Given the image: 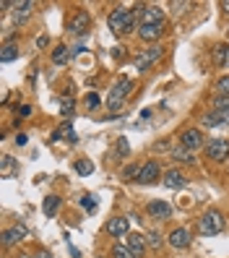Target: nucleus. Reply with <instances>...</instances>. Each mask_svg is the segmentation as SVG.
<instances>
[{
	"instance_id": "1",
	"label": "nucleus",
	"mask_w": 229,
	"mask_h": 258,
	"mask_svg": "<svg viewBox=\"0 0 229 258\" xmlns=\"http://www.w3.org/2000/svg\"><path fill=\"white\" fill-rule=\"evenodd\" d=\"M110 29L115 34H125L133 29V11L130 8H115L110 13Z\"/></svg>"
},
{
	"instance_id": "2",
	"label": "nucleus",
	"mask_w": 229,
	"mask_h": 258,
	"mask_svg": "<svg viewBox=\"0 0 229 258\" xmlns=\"http://www.w3.org/2000/svg\"><path fill=\"white\" fill-rule=\"evenodd\" d=\"M198 230H201L203 235H219L224 230V217L219 214L216 209L206 211V214L201 217V222H198Z\"/></svg>"
},
{
	"instance_id": "3",
	"label": "nucleus",
	"mask_w": 229,
	"mask_h": 258,
	"mask_svg": "<svg viewBox=\"0 0 229 258\" xmlns=\"http://www.w3.org/2000/svg\"><path fill=\"white\" fill-rule=\"evenodd\" d=\"M133 89V81H120V84H115L112 86V92H110V97H107V107H110L112 112H117L120 107H123V102H125V97H128V92Z\"/></svg>"
},
{
	"instance_id": "4",
	"label": "nucleus",
	"mask_w": 229,
	"mask_h": 258,
	"mask_svg": "<svg viewBox=\"0 0 229 258\" xmlns=\"http://www.w3.org/2000/svg\"><path fill=\"white\" fill-rule=\"evenodd\" d=\"M206 151H208V157H211L213 162H224V159H229V141H224V139H211L208 146H206Z\"/></svg>"
},
{
	"instance_id": "5",
	"label": "nucleus",
	"mask_w": 229,
	"mask_h": 258,
	"mask_svg": "<svg viewBox=\"0 0 229 258\" xmlns=\"http://www.w3.org/2000/svg\"><path fill=\"white\" fill-rule=\"evenodd\" d=\"M164 24V11L157 6H146L141 13V26H162Z\"/></svg>"
},
{
	"instance_id": "6",
	"label": "nucleus",
	"mask_w": 229,
	"mask_h": 258,
	"mask_svg": "<svg viewBox=\"0 0 229 258\" xmlns=\"http://www.w3.org/2000/svg\"><path fill=\"white\" fill-rule=\"evenodd\" d=\"M89 24H91L89 13H86V11H79V13H75V16L70 19L68 32H73V34H86V32H89Z\"/></svg>"
},
{
	"instance_id": "7",
	"label": "nucleus",
	"mask_w": 229,
	"mask_h": 258,
	"mask_svg": "<svg viewBox=\"0 0 229 258\" xmlns=\"http://www.w3.org/2000/svg\"><path fill=\"white\" fill-rule=\"evenodd\" d=\"M24 237H26V227L24 224H16V227H11V230L3 232V245L11 248V245H16V242L24 240Z\"/></svg>"
},
{
	"instance_id": "8",
	"label": "nucleus",
	"mask_w": 229,
	"mask_h": 258,
	"mask_svg": "<svg viewBox=\"0 0 229 258\" xmlns=\"http://www.w3.org/2000/svg\"><path fill=\"white\" fill-rule=\"evenodd\" d=\"M159 57H162V47H151V50H146L141 57H135V68L146 71V68L154 63V60H159Z\"/></svg>"
},
{
	"instance_id": "9",
	"label": "nucleus",
	"mask_w": 229,
	"mask_h": 258,
	"mask_svg": "<svg viewBox=\"0 0 229 258\" xmlns=\"http://www.w3.org/2000/svg\"><path fill=\"white\" fill-rule=\"evenodd\" d=\"M157 177H159V164L157 162H146L141 167V172H138V180L148 185V183H157Z\"/></svg>"
},
{
	"instance_id": "10",
	"label": "nucleus",
	"mask_w": 229,
	"mask_h": 258,
	"mask_svg": "<svg viewBox=\"0 0 229 258\" xmlns=\"http://www.w3.org/2000/svg\"><path fill=\"white\" fill-rule=\"evenodd\" d=\"M180 144L185 146L188 151L190 149H198V146H203V136H201V131H185L180 136Z\"/></svg>"
},
{
	"instance_id": "11",
	"label": "nucleus",
	"mask_w": 229,
	"mask_h": 258,
	"mask_svg": "<svg viewBox=\"0 0 229 258\" xmlns=\"http://www.w3.org/2000/svg\"><path fill=\"white\" fill-rule=\"evenodd\" d=\"M107 232H110L112 237H123L128 232V219L125 217H115L107 222Z\"/></svg>"
},
{
	"instance_id": "12",
	"label": "nucleus",
	"mask_w": 229,
	"mask_h": 258,
	"mask_svg": "<svg viewBox=\"0 0 229 258\" xmlns=\"http://www.w3.org/2000/svg\"><path fill=\"white\" fill-rule=\"evenodd\" d=\"M32 8H34L32 0H24V3L13 6V19H16V24H24L29 16H32Z\"/></svg>"
},
{
	"instance_id": "13",
	"label": "nucleus",
	"mask_w": 229,
	"mask_h": 258,
	"mask_svg": "<svg viewBox=\"0 0 229 258\" xmlns=\"http://www.w3.org/2000/svg\"><path fill=\"white\" fill-rule=\"evenodd\" d=\"M146 211H148L151 217H159V219H167V217L172 214V206L167 204V201H151Z\"/></svg>"
},
{
	"instance_id": "14",
	"label": "nucleus",
	"mask_w": 229,
	"mask_h": 258,
	"mask_svg": "<svg viewBox=\"0 0 229 258\" xmlns=\"http://www.w3.org/2000/svg\"><path fill=\"white\" fill-rule=\"evenodd\" d=\"M164 185H167V188H172V190L185 188V175H182V172H177V170L164 172Z\"/></svg>"
},
{
	"instance_id": "15",
	"label": "nucleus",
	"mask_w": 229,
	"mask_h": 258,
	"mask_svg": "<svg viewBox=\"0 0 229 258\" xmlns=\"http://www.w3.org/2000/svg\"><path fill=\"white\" fill-rule=\"evenodd\" d=\"M170 245H172V248H188V245H190V232L182 230V227H180V230H175V232L170 235Z\"/></svg>"
},
{
	"instance_id": "16",
	"label": "nucleus",
	"mask_w": 229,
	"mask_h": 258,
	"mask_svg": "<svg viewBox=\"0 0 229 258\" xmlns=\"http://www.w3.org/2000/svg\"><path fill=\"white\" fill-rule=\"evenodd\" d=\"M128 248H130V253H133L135 258H141V255H143V250H146L143 235H130V237H128Z\"/></svg>"
},
{
	"instance_id": "17",
	"label": "nucleus",
	"mask_w": 229,
	"mask_h": 258,
	"mask_svg": "<svg viewBox=\"0 0 229 258\" xmlns=\"http://www.w3.org/2000/svg\"><path fill=\"white\" fill-rule=\"evenodd\" d=\"M138 34H141L143 39H148V42H157V39L164 34V24H162V26H141Z\"/></svg>"
},
{
	"instance_id": "18",
	"label": "nucleus",
	"mask_w": 229,
	"mask_h": 258,
	"mask_svg": "<svg viewBox=\"0 0 229 258\" xmlns=\"http://www.w3.org/2000/svg\"><path fill=\"white\" fill-rule=\"evenodd\" d=\"M201 123H203L206 128H216V125H224V123H226V115H221V112H208V115L201 117Z\"/></svg>"
},
{
	"instance_id": "19",
	"label": "nucleus",
	"mask_w": 229,
	"mask_h": 258,
	"mask_svg": "<svg viewBox=\"0 0 229 258\" xmlns=\"http://www.w3.org/2000/svg\"><path fill=\"white\" fill-rule=\"evenodd\" d=\"M213 60H216V66H229V47L226 44H216L213 47Z\"/></svg>"
},
{
	"instance_id": "20",
	"label": "nucleus",
	"mask_w": 229,
	"mask_h": 258,
	"mask_svg": "<svg viewBox=\"0 0 229 258\" xmlns=\"http://www.w3.org/2000/svg\"><path fill=\"white\" fill-rule=\"evenodd\" d=\"M68 60H70V50H68V47H63V44H60V47H57V50L52 52V63H55V66H65Z\"/></svg>"
},
{
	"instance_id": "21",
	"label": "nucleus",
	"mask_w": 229,
	"mask_h": 258,
	"mask_svg": "<svg viewBox=\"0 0 229 258\" xmlns=\"http://www.w3.org/2000/svg\"><path fill=\"white\" fill-rule=\"evenodd\" d=\"M42 209H44V214H47V217H55L57 209H60V199H57V196H47Z\"/></svg>"
},
{
	"instance_id": "22",
	"label": "nucleus",
	"mask_w": 229,
	"mask_h": 258,
	"mask_svg": "<svg viewBox=\"0 0 229 258\" xmlns=\"http://www.w3.org/2000/svg\"><path fill=\"white\" fill-rule=\"evenodd\" d=\"M55 139H68L70 144H75V131H73V125L65 123L63 128H57V131H55Z\"/></svg>"
},
{
	"instance_id": "23",
	"label": "nucleus",
	"mask_w": 229,
	"mask_h": 258,
	"mask_svg": "<svg viewBox=\"0 0 229 258\" xmlns=\"http://www.w3.org/2000/svg\"><path fill=\"white\" fill-rule=\"evenodd\" d=\"M16 57H19V47H16V44H6L0 60H3V63H11V60H16Z\"/></svg>"
},
{
	"instance_id": "24",
	"label": "nucleus",
	"mask_w": 229,
	"mask_h": 258,
	"mask_svg": "<svg viewBox=\"0 0 229 258\" xmlns=\"http://www.w3.org/2000/svg\"><path fill=\"white\" fill-rule=\"evenodd\" d=\"M75 172H79V175H91V172H94V164H91L89 159H79V162H75Z\"/></svg>"
},
{
	"instance_id": "25",
	"label": "nucleus",
	"mask_w": 229,
	"mask_h": 258,
	"mask_svg": "<svg viewBox=\"0 0 229 258\" xmlns=\"http://www.w3.org/2000/svg\"><path fill=\"white\" fill-rule=\"evenodd\" d=\"M213 107H216V112L226 115V112H229V97H226V94L216 97V99H213Z\"/></svg>"
},
{
	"instance_id": "26",
	"label": "nucleus",
	"mask_w": 229,
	"mask_h": 258,
	"mask_svg": "<svg viewBox=\"0 0 229 258\" xmlns=\"http://www.w3.org/2000/svg\"><path fill=\"white\" fill-rule=\"evenodd\" d=\"M172 157H175L177 162H188V164L193 162V157H190V151H188L185 146H177V149L172 151Z\"/></svg>"
},
{
	"instance_id": "27",
	"label": "nucleus",
	"mask_w": 229,
	"mask_h": 258,
	"mask_svg": "<svg viewBox=\"0 0 229 258\" xmlns=\"http://www.w3.org/2000/svg\"><path fill=\"white\" fill-rule=\"evenodd\" d=\"M0 172H3V177H11L13 172H16V164H13L11 157H3V167H0Z\"/></svg>"
},
{
	"instance_id": "28",
	"label": "nucleus",
	"mask_w": 229,
	"mask_h": 258,
	"mask_svg": "<svg viewBox=\"0 0 229 258\" xmlns=\"http://www.w3.org/2000/svg\"><path fill=\"white\" fill-rule=\"evenodd\" d=\"M73 110H75V102L70 97L60 99V112H63V115H73Z\"/></svg>"
},
{
	"instance_id": "29",
	"label": "nucleus",
	"mask_w": 229,
	"mask_h": 258,
	"mask_svg": "<svg viewBox=\"0 0 229 258\" xmlns=\"http://www.w3.org/2000/svg\"><path fill=\"white\" fill-rule=\"evenodd\" d=\"M112 255H115V258H135V255L130 253V248H125V245H120V242H117V245L112 248Z\"/></svg>"
},
{
	"instance_id": "30",
	"label": "nucleus",
	"mask_w": 229,
	"mask_h": 258,
	"mask_svg": "<svg viewBox=\"0 0 229 258\" xmlns=\"http://www.w3.org/2000/svg\"><path fill=\"white\" fill-rule=\"evenodd\" d=\"M216 89H219V92H224V94L229 97V76H224V79H219Z\"/></svg>"
},
{
	"instance_id": "31",
	"label": "nucleus",
	"mask_w": 229,
	"mask_h": 258,
	"mask_svg": "<svg viewBox=\"0 0 229 258\" xmlns=\"http://www.w3.org/2000/svg\"><path fill=\"white\" fill-rule=\"evenodd\" d=\"M138 172H141V167H138V164H128L123 175H125V177H133V175H138Z\"/></svg>"
},
{
	"instance_id": "32",
	"label": "nucleus",
	"mask_w": 229,
	"mask_h": 258,
	"mask_svg": "<svg viewBox=\"0 0 229 258\" xmlns=\"http://www.w3.org/2000/svg\"><path fill=\"white\" fill-rule=\"evenodd\" d=\"M97 104H99V97H97V94H89V97H86V107H89V110H94Z\"/></svg>"
},
{
	"instance_id": "33",
	"label": "nucleus",
	"mask_w": 229,
	"mask_h": 258,
	"mask_svg": "<svg viewBox=\"0 0 229 258\" xmlns=\"http://www.w3.org/2000/svg\"><path fill=\"white\" fill-rule=\"evenodd\" d=\"M117 151H120V154H125V151H128V141H125V139L117 141Z\"/></svg>"
},
{
	"instance_id": "34",
	"label": "nucleus",
	"mask_w": 229,
	"mask_h": 258,
	"mask_svg": "<svg viewBox=\"0 0 229 258\" xmlns=\"http://www.w3.org/2000/svg\"><path fill=\"white\" fill-rule=\"evenodd\" d=\"M148 242H151L154 248H159V242H162V240H159V235H157V232H151V235H148Z\"/></svg>"
},
{
	"instance_id": "35",
	"label": "nucleus",
	"mask_w": 229,
	"mask_h": 258,
	"mask_svg": "<svg viewBox=\"0 0 229 258\" xmlns=\"http://www.w3.org/2000/svg\"><path fill=\"white\" fill-rule=\"evenodd\" d=\"M29 115H32V107H29V104H24V107H21V117H29Z\"/></svg>"
},
{
	"instance_id": "36",
	"label": "nucleus",
	"mask_w": 229,
	"mask_h": 258,
	"mask_svg": "<svg viewBox=\"0 0 229 258\" xmlns=\"http://www.w3.org/2000/svg\"><path fill=\"white\" fill-rule=\"evenodd\" d=\"M84 206L91 211V209H94V201H91V196H86V199H84Z\"/></svg>"
},
{
	"instance_id": "37",
	"label": "nucleus",
	"mask_w": 229,
	"mask_h": 258,
	"mask_svg": "<svg viewBox=\"0 0 229 258\" xmlns=\"http://www.w3.org/2000/svg\"><path fill=\"white\" fill-rule=\"evenodd\" d=\"M16 144H19V146H24V144H26V136H24V133H19V136H16Z\"/></svg>"
},
{
	"instance_id": "38",
	"label": "nucleus",
	"mask_w": 229,
	"mask_h": 258,
	"mask_svg": "<svg viewBox=\"0 0 229 258\" xmlns=\"http://www.w3.org/2000/svg\"><path fill=\"white\" fill-rule=\"evenodd\" d=\"M37 47H47V37H39L37 39Z\"/></svg>"
},
{
	"instance_id": "39",
	"label": "nucleus",
	"mask_w": 229,
	"mask_h": 258,
	"mask_svg": "<svg viewBox=\"0 0 229 258\" xmlns=\"http://www.w3.org/2000/svg\"><path fill=\"white\" fill-rule=\"evenodd\" d=\"M221 8H224V11L229 13V0H224V3H221Z\"/></svg>"
},
{
	"instance_id": "40",
	"label": "nucleus",
	"mask_w": 229,
	"mask_h": 258,
	"mask_svg": "<svg viewBox=\"0 0 229 258\" xmlns=\"http://www.w3.org/2000/svg\"><path fill=\"white\" fill-rule=\"evenodd\" d=\"M37 258H52V255H50V253H39Z\"/></svg>"
},
{
	"instance_id": "41",
	"label": "nucleus",
	"mask_w": 229,
	"mask_h": 258,
	"mask_svg": "<svg viewBox=\"0 0 229 258\" xmlns=\"http://www.w3.org/2000/svg\"><path fill=\"white\" fill-rule=\"evenodd\" d=\"M19 258H29V255H26V253H21V255H19Z\"/></svg>"
}]
</instances>
